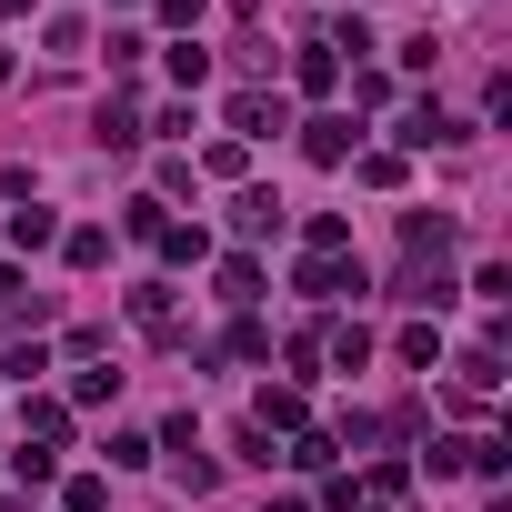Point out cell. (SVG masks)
Returning <instances> with one entry per match:
<instances>
[{
    "label": "cell",
    "instance_id": "cell-26",
    "mask_svg": "<svg viewBox=\"0 0 512 512\" xmlns=\"http://www.w3.org/2000/svg\"><path fill=\"white\" fill-rule=\"evenodd\" d=\"M21 11H31V0H0V21H21Z\"/></svg>",
    "mask_w": 512,
    "mask_h": 512
},
{
    "label": "cell",
    "instance_id": "cell-23",
    "mask_svg": "<svg viewBox=\"0 0 512 512\" xmlns=\"http://www.w3.org/2000/svg\"><path fill=\"white\" fill-rule=\"evenodd\" d=\"M161 21H181V31H191V21H201V0H161Z\"/></svg>",
    "mask_w": 512,
    "mask_h": 512
},
{
    "label": "cell",
    "instance_id": "cell-20",
    "mask_svg": "<svg viewBox=\"0 0 512 512\" xmlns=\"http://www.w3.org/2000/svg\"><path fill=\"white\" fill-rule=\"evenodd\" d=\"M302 231H312V251H342V241H352V221H342V211H312Z\"/></svg>",
    "mask_w": 512,
    "mask_h": 512
},
{
    "label": "cell",
    "instance_id": "cell-1",
    "mask_svg": "<svg viewBox=\"0 0 512 512\" xmlns=\"http://www.w3.org/2000/svg\"><path fill=\"white\" fill-rule=\"evenodd\" d=\"M302 292H312V302H352V292H362V262H342V251H312V262H302Z\"/></svg>",
    "mask_w": 512,
    "mask_h": 512
},
{
    "label": "cell",
    "instance_id": "cell-24",
    "mask_svg": "<svg viewBox=\"0 0 512 512\" xmlns=\"http://www.w3.org/2000/svg\"><path fill=\"white\" fill-rule=\"evenodd\" d=\"M0 302H21V272H11V262H0Z\"/></svg>",
    "mask_w": 512,
    "mask_h": 512
},
{
    "label": "cell",
    "instance_id": "cell-9",
    "mask_svg": "<svg viewBox=\"0 0 512 512\" xmlns=\"http://www.w3.org/2000/svg\"><path fill=\"white\" fill-rule=\"evenodd\" d=\"M272 221H282V201H272V191H241V201H231V231H241V241H262Z\"/></svg>",
    "mask_w": 512,
    "mask_h": 512
},
{
    "label": "cell",
    "instance_id": "cell-17",
    "mask_svg": "<svg viewBox=\"0 0 512 512\" xmlns=\"http://www.w3.org/2000/svg\"><path fill=\"white\" fill-rule=\"evenodd\" d=\"M171 81H181V91H201V81H211V51H201V41H181V51H171Z\"/></svg>",
    "mask_w": 512,
    "mask_h": 512
},
{
    "label": "cell",
    "instance_id": "cell-22",
    "mask_svg": "<svg viewBox=\"0 0 512 512\" xmlns=\"http://www.w3.org/2000/svg\"><path fill=\"white\" fill-rule=\"evenodd\" d=\"M71 512H111V482H71Z\"/></svg>",
    "mask_w": 512,
    "mask_h": 512
},
{
    "label": "cell",
    "instance_id": "cell-16",
    "mask_svg": "<svg viewBox=\"0 0 512 512\" xmlns=\"http://www.w3.org/2000/svg\"><path fill=\"white\" fill-rule=\"evenodd\" d=\"M221 352H231V362H262V352H272V332H262V322H231V332H221Z\"/></svg>",
    "mask_w": 512,
    "mask_h": 512
},
{
    "label": "cell",
    "instance_id": "cell-4",
    "mask_svg": "<svg viewBox=\"0 0 512 512\" xmlns=\"http://www.w3.org/2000/svg\"><path fill=\"white\" fill-rule=\"evenodd\" d=\"M402 141H412V151H432V141H462V121H452L442 101H412V111H402Z\"/></svg>",
    "mask_w": 512,
    "mask_h": 512
},
{
    "label": "cell",
    "instance_id": "cell-14",
    "mask_svg": "<svg viewBox=\"0 0 512 512\" xmlns=\"http://www.w3.org/2000/svg\"><path fill=\"white\" fill-rule=\"evenodd\" d=\"M322 352H332V362H342V372H362V362H372V332H362V322H342V332H332V342H322Z\"/></svg>",
    "mask_w": 512,
    "mask_h": 512
},
{
    "label": "cell",
    "instance_id": "cell-18",
    "mask_svg": "<svg viewBox=\"0 0 512 512\" xmlns=\"http://www.w3.org/2000/svg\"><path fill=\"white\" fill-rule=\"evenodd\" d=\"M131 322H151V332H161V322H171V282H141V292H131Z\"/></svg>",
    "mask_w": 512,
    "mask_h": 512
},
{
    "label": "cell",
    "instance_id": "cell-3",
    "mask_svg": "<svg viewBox=\"0 0 512 512\" xmlns=\"http://www.w3.org/2000/svg\"><path fill=\"white\" fill-rule=\"evenodd\" d=\"M251 422H262V432H302V422H312L302 382H262V402H251Z\"/></svg>",
    "mask_w": 512,
    "mask_h": 512
},
{
    "label": "cell",
    "instance_id": "cell-19",
    "mask_svg": "<svg viewBox=\"0 0 512 512\" xmlns=\"http://www.w3.org/2000/svg\"><path fill=\"white\" fill-rule=\"evenodd\" d=\"M201 171H211V181H241V171H251V151H241V141H211V161H201Z\"/></svg>",
    "mask_w": 512,
    "mask_h": 512
},
{
    "label": "cell",
    "instance_id": "cell-13",
    "mask_svg": "<svg viewBox=\"0 0 512 512\" xmlns=\"http://www.w3.org/2000/svg\"><path fill=\"white\" fill-rule=\"evenodd\" d=\"M161 262H211V231H181V221H161Z\"/></svg>",
    "mask_w": 512,
    "mask_h": 512
},
{
    "label": "cell",
    "instance_id": "cell-7",
    "mask_svg": "<svg viewBox=\"0 0 512 512\" xmlns=\"http://www.w3.org/2000/svg\"><path fill=\"white\" fill-rule=\"evenodd\" d=\"M51 241H61V211H41V201L11 211V251H51Z\"/></svg>",
    "mask_w": 512,
    "mask_h": 512
},
{
    "label": "cell",
    "instance_id": "cell-11",
    "mask_svg": "<svg viewBox=\"0 0 512 512\" xmlns=\"http://www.w3.org/2000/svg\"><path fill=\"white\" fill-rule=\"evenodd\" d=\"M21 432H31V442H61V432H71V402H21Z\"/></svg>",
    "mask_w": 512,
    "mask_h": 512
},
{
    "label": "cell",
    "instance_id": "cell-15",
    "mask_svg": "<svg viewBox=\"0 0 512 512\" xmlns=\"http://www.w3.org/2000/svg\"><path fill=\"white\" fill-rule=\"evenodd\" d=\"M61 251H71L81 272H101V262H111V231H61Z\"/></svg>",
    "mask_w": 512,
    "mask_h": 512
},
{
    "label": "cell",
    "instance_id": "cell-8",
    "mask_svg": "<svg viewBox=\"0 0 512 512\" xmlns=\"http://www.w3.org/2000/svg\"><path fill=\"white\" fill-rule=\"evenodd\" d=\"M221 302H241V312L262 302V262H251V251H231V262H221Z\"/></svg>",
    "mask_w": 512,
    "mask_h": 512
},
{
    "label": "cell",
    "instance_id": "cell-12",
    "mask_svg": "<svg viewBox=\"0 0 512 512\" xmlns=\"http://www.w3.org/2000/svg\"><path fill=\"white\" fill-rule=\"evenodd\" d=\"M332 452H342V442H332V432H312V422H302V432H292V452H282V462H302V472H332Z\"/></svg>",
    "mask_w": 512,
    "mask_h": 512
},
{
    "label": "cell",
    "instance_id": "cell-21",
    "mask_svg": "<svg viewBox=\"0 0 512 512\" xmlns=\"http://www.w3.org/2000/svg\"><path fill=\"white\" fill-rule=\"evenodd\" d=\"M71 402H81V412H91V402H121V372H81V382H71Z\"/></svg>",
    "mask_w": 512,
    "mask_h": 512
},
{
    "label": "cell",
    "instance_id": "cell-2",
    "mask_svg": "<svg viewBox=\"0 0 512 512\" xmlns=\"http://www.w3.org/2000/svg\"><path fill=\"white\" fill-rule=\"evenodd\" d=\"M231 131H241V141H272V131H292V111H282L272 91H231Z\"/></svg>",
    "mask_w": 512,
    "mask_h": 512
},
{
    "label": "cell",
    "instance_id": "cell-6",
    "mask_svg": "<svg viewBox=\"0 0 512 512\" xmlns=\"http://www.w3.org/2000/svg\"><path fill=\"white\" fill-rule=\"evenodd\" d=\"M292 81H302V91H312V101H322V91H332V81H342V51H332V41H312V51H302V61H292Z\"/></svg>",
    "mask_w": 512,
    "mask_h": 512
},
{
    "label": "cell",
    "instance_id": "cell-10",
    "mask_svg": "<svg viewBox=\"0 0 512 512\" xmlns=\"http://www.w3.org/2000/svg\"><path fill=\"white\" fill-rule=\"evenodd\" d=\"M91 131H101L111 151H131V141H141V111H131V101H101V121H91Z\"/></svg>",
    "mask_w": 512,
    "mask_h": 512
},
{
    "label": "cell",
    "instance_id": "cell-5",
    "mask_svg": "<svg viewBox=\"0 0 512 512\" xmlns=\"http://www.w3.org/2000/svg\"><path fill=\"white\" fill-rule=\"evenodd\" d=\"M352 141H362V131H352L342 111H322V121H302V151H312V161H352Z\"/></svg>",
    "mask_w": 512,
    "mask_h": 512
},
{
    "label": "cell",
    "instance_id": "cell-25",
    "mask_svg": "<svg viewBox=\"0 0 512 512\" xmlns=\"http://www.w3.org/2000/svg\"><path fill=\"white\" fill-rule=\"evenodd\" d=\"M272 512H312V502H302V492H282V502H272Z\"/></svg>",
    "mask_w": 512,
    "mask_h": 512
}]
</instances>
